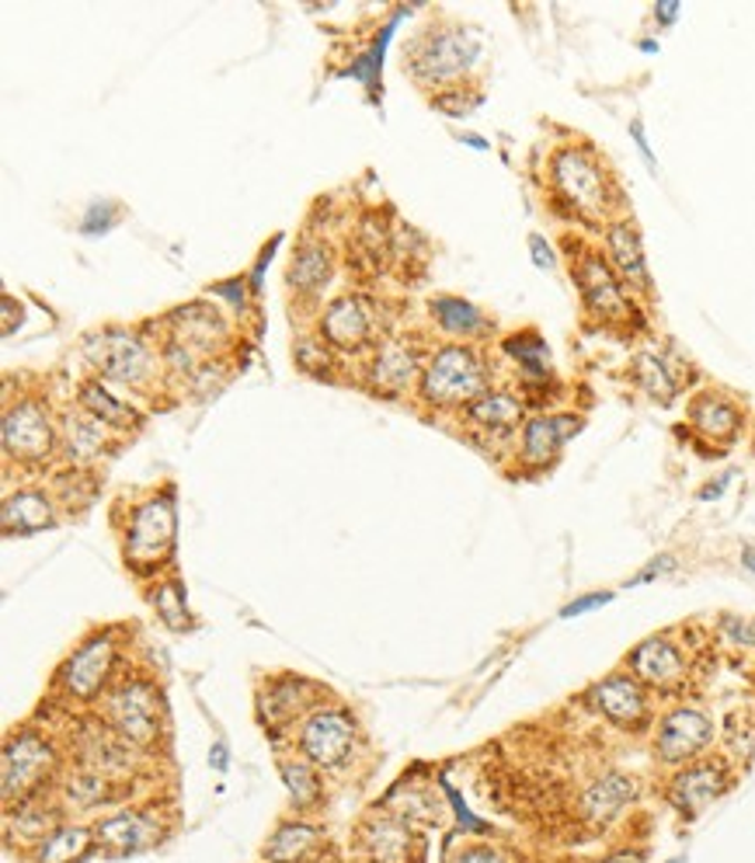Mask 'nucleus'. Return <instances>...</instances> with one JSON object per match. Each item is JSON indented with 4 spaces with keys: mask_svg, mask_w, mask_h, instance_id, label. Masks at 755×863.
<instances>
[{
    "mask_svg": "<svg viewBox=\"0 0 755 863\" xmlns=\"http://www.w3.org/2000/svg\"><path fill=\"white\" fill-rule=\"evenodd\" d=\"M91 376L126 390L129 397L147 400L168 387L165 363H160L157 338L143 328H126V324H108V328L88 331L80 341Z\"/></svg>",
    "mask_w": 755,
    "mask_h": 863,
    "instance_id": "obj_1",
    "label": "nucleus"
},
{
    "mask_svg": "<svg viewBox=\"0 0 755 863\" xmlns=\"http://www.w3.org/2000/svg\"><path fill=\"white\" fill-rule=\"evenodd\" d=\"M491 390V359L480 345L439 341L428 348L415 400L428 415H460L470 400Z\"/></svg>",
    "mask_w": 755,
    "mask_h": 863,
    "instance_id": "obj_2",
    "label": "nucleus"
},
{
    "mask_svg": "<svg viewBox=\"0 0 755 863\" xmlns=\"http://www.w3.org/2000/svg\"><path fill=\"white\" fill-rule=\"evenodd\" d=\"M0 439H4V460L18 467H42L60 453V411L49 404V394L39 390H11L4 397V418H0Z\"/></svg>",
    "mask_w": 755,
    "mask_h": 863,
    "instance_id": "obj_3",
    "label": "nucleus"
},
{
    "mask_svg": "<svg viewBox=\"0 0 755 863\" xmlns=\"http://www.w3.org/2000/svg\"><path fill=\"white\" fill-rule=\"evenodd\" d=\"M477 57H480V42L467 24H439V29H428L408 49L404 70H408L421 88H436V95H439L449 88H464L460 80L477 63Z\"/></svg>",
    "mask_w": 755,
    "mask_h": 863,
    "instance_id": "obj_4",
    "label": "nucleus"
},
{
    "mask_svg": "<svg viewBox=\"0 0 755 863\" xmlns=\"http://www.w3.org/2000/svg\"><path fill=\"white\" fill-rule=\"evenodd\" d=\"M314 335L338 356H369L390 331L384 307L366 292H341L314 314Z\"/></svg>",
    "mask_w": 755,
    "mask_h": 863,
    "instance_id": "obj_5",
    "label": "nucleus"
},
{
    "mask_svg": "<svg viewBox=\"0 0 755 863\" xmlns=\"http://www.w3.org/2000/svg\"><path fill=\"white\" fill-rule=\"evenodd\" d=\"M550 185L557 199L588 224L613 220V185L596 153L585 147H560L550 157Z\"/></svg>",
    "mask_w": 755,
    "mask_h": 863,
    "instance_id": "obj_6",
    "label": "nucleus"
},
{
    "mask_svg": "<svg viewBox=\"0 0 755 863\" xmlns=\"http://www.w3.org/2000/svg\"><path fill=\"white\" fill-rule=\"evenodd\" d=\"M175 533H178V508H175L171 488L150 492L143 502L129 508V519L122 529L126 564L140 575L157 572L175 554Z\"/></svg>",
    "mask_w": 755,
    "mask_h": 863,
    "instance_id": "obj_7",
    "label": "nucleus"
},
{
    "mask_svg": "<svg viewBox=\"0 0 755 863\" xmlns=\"http://www.w3.org/2000/svg\"><path fill=\"white\" fill-rule=\"evenodd\" d=\"M122 662V641L116 631H95L80 641L57 672V690L67 704H95L108 696Z\"/></svg>",
    "mask_w": 755,
    "mask_h": 863,
    "instance_id": "obj_8",
    "label": "nucleus"
},
{
    "mask_svg": "<svg viewBox=\"0 0 755 863\" xmlns=\"http://www.w3.org/2000/svg\"><path fill=\"white\" fill-rule=\"evenodd\" d=\"M101 717L137 748H153L165 732V704H160L157 686L143 676H126L108 690Z\"/></svg>",
    "mask_w": 755,
    "mask_h": 863,
    "instance_id": "obj_9",
    "label": "nucleus"
},
{
    "mask_svg": "<svg viewBox=\"0 0 755 863\" xmlns=\"http://www.w3.org/2000/svg\"><path fill=\"white\" fill-rule=\"evenodd\" d=\"M160 338H168L181 348H188L202 363H227V353L234 348V324L223 314L220 304L192 300L181 304L171 314L157 320Z\"/></svg>",
    "mask_w": 755,
    "mask_h": 863,
    "instance_id": "obj_10",
    "label": "nucleus"
},
{
    "mask_svg": "<svg viewBox=\"0 0 755 863\" xmlns=\"http://www.w3.org/2000/svg\"><path fill=\"white\" fill-rule=\"evenodd\" d=\"M425 356H428V348L418 338L387 335L362 359V387L372 397H384V400H397L404 394H415Z\"/></svg>",
    "mask_w": 755,
    "mask_h": 863,
    "instance_id": "obj_11",
    "label": "nucleus"
},
{
    "mask_svg": "<svg viewBox=\"0 0 755 863\" xmlns=\"http://www.w3.org/2000/svg\"><path fill=\"white\" fill-rule=\"evenodd\" d=\"M57 770V745L46 738L39 727H21L4 742V760H0V776H4V804L24 801L36 794Z\"/></svg>",
    "mask_w": 755,
    "mask_h": 863,
    "instance_id": "obj_12",
    "label": "nucleus"
},
{
    "mask_svg": "<svg viewBox=\"0 0 755 863\" xmlns=\"http://www.w3.org/2000/svg\"><path fill=\"white\" fill-rule=\"evenodd\" d=\"M356 738H359V727L352 714L341 707H317L314 714L304 717L296 745H300L304 760L314 763L317 770H338L352 760Z\"/></svg>",
    "mask_w": 755,
    "mask_h": 863,
    "instance_id": "obj_13",
    "label": "nucleus"
},
{
    "mask_svg": "<svg viewBox=\"0 0 755 863\" xmlns=\"http://www.w3.org/2000/svg\"><path fill=\"white\" fill-rule=\"evenodd\" d=\"M575 282L582 292V304L592 317H599L603 324H619L634 314V304L627 296V286L613 272V265L603 251L582 248L575 258Z\"/></svg>",
    "mask_w": 755,
    "mask_h": 863,
    "instance_id": "obj_14",
    "label": "nucleus"
},
{
    "mask_svg": "<svg viewBox=\"0 0 755 863\" xmlns=\"http://www.w3.org/2000/svg\"><path fill=\"white\" fill-rule=\"evenodd\" d=\"M335 272H338V258L331 240L320 234H304L286 265V289L292 296V304H317L335 282Z\"/></svg>",
    "mask_w": 755,
    "mask_h": 863,
    "instance_id": "obj_15",
    "label": "nucleus"
},
{
    "mask_svg": "<svg viewBox=\"0 0 755 863\" xmlns=\"http://www.w3.org/2000/svg\"><path fill=\"white\" fill-rule=\"evenodd\" d=\"M73 404L80 411H88L91 418H98L108 432H116L119 439L132 436L147 425V411L140 408L137 397H129L126 390L98 380V376H85L73 390Z\"/></svg>",
    "mask_w": 755,
    "mask_h": 863,
    "instance_id": "obj_16",
    "label": "nucleus"
},
{
    "mask_svg": "<svg viewBox=\"0 0 755 863\" xmlns=\"http://www.w3.org/2000/svg\"><path fill=\"white\" fill-rule=\"evenodd\" d=\"M456 418L464 421L470 436H477L484 443L508 439L511 432H519L526 425V397H519L516 390H505V387H491L477 400H470Z\"/></svg>",
    "mask_w": 755,
    "mask_h": 863,
    "instance_id": "obj_17",
    "label": "nucleus"
},
{
    "mask_svg": "<svg viewBox=\"0 0 755 863\" xmlns=\"http://www.w3.org/2000/svg\"><path fill=\"white\" fill-rule=\"evenodd\" d=\"M122 439L116 432H108L98 418L80 411L77 404L60 411V453L73 467H91L101 456H108Z\"/></svg>",
    "mask_w": 755,
    "mask_h": 863,
    "instance_id": "obj_18",
    "label": "nucleus"
},
{
    "mask_svg": "<svg viewBox=\"0 0 755 863\" xmlns=\"http://www.w3.org/2000/svg\"><path fill=\"white\" fill-rule=\"evenodd\" d=\"M582 415H572V411H564V415H533V418H526V425L519 428V460L526 464V467H550L557 456H560V449H564V443H568L572 436H578L582 432Z\"/></svg>",
    "mask_w": 755,
    "mask_h": 863,
    "instance_id": "obj_19",
    "label": "nucleus"
},
{
    "mask_svg": "<svg viewBox=\"0 0 755 863\" xmlns=\"http://www.w3.org/2000/svg\"><path fill=\"white\" fill-rule=\"evenodd\" d=\"M714 738V724L704 711L696 707H679L672 711L662 727H658V738H655V752L662 763H686L699 748H707V742Z\"/></svg>",
    "mask_w": 755,
    "mask_h": 863,
    "instance_id": "obj_20",
    "label": "nucleus"
},
{
    "mask_svg": "<svg viewBox=\"0 0 755 863\" xmlns=\"http://www.w3.org/2000/svg\"><path fill=\"white\" fill-rule=\"evenodd\" d=\"M606 258L627 289L652 292V268L644 258V240L630 216H613L606 224Z\"/></svg>",
    "mask_w": 755,
    "mask_h": 863,
    "instance_id": "obj_21",
    "label": "nucleus"
},
{
    "mask_svg": "<svg viewBox=\"0 0 755 863\" xmlns=\"http://www.w3.org/2000/svg\"><path fill=\"white\" fill-rule=\"evenodd\" d=\"M428 317H431V324H436V331L446 335V341L480 345L484 338L495 331V320L488 314H484L477 304L464 300V296H453V292L431 296V300H428Z\"/></svg>",
    "mask_w": 755,
    "mask_h": 863,
    "instance_id": "obj_22",
    "label": "nucleus"
},
{
    "mask_svg": "<svg viewBox=\"0 0 755 863\" xmlns=\"http://www.w3.org/2000/svg\"><path fill=\"white\" fill-rule=\"evenodd\" d=\"M0 523H4L8 536H32L57 523V498H52L39 484H24L18 492L4 495V508H0Z\"/></svg>",
    "mask_w": 755,
    "mask_h": 863,
    "instance_id": "obj_23",
    "label": "nucleus"
},
{
    "mask_svg": "<svg viewBox=\"0 0 755 863\" xmlns=\"http://www.w3.org/2000/svg\"><path fill=\"white\" fill-rule=\"evenodd\" d=\"M80 748V763L85 770H98L105 776H116V773H129L132 760H137V745H129L119 732H112L105 721L91 724L88 735L77 742Z\"/></svg>",
    "mask_w": 755,
    "mask_h": 863,
    "instance_id": "obj_24",
    "label": "nucleus"
},
{
    "mask_svg": "<svg viewBox=\"0 0 755 863\" xmlns=\"http://www.w3.org/2000/svg\"><path fill=\"white\" fill-rule=\"evenodd\" d=\"M689 425L711 443H732L745 425V415L732 397L704 390L689 400Z\"/></svg>",
    "mask_w": 755,
    "mask_h": 863,
    "instance_id": "obj_25",
    "label": "nucleus"
},
{
    "mask_svg": "<svg viewBox=\"0 0 755 863\" xmlns=\"http://www.w3.org/2000/svg\"><path fill=\"white\" fill-rule=\"evenodd\" d=\"M727 787V776L721 763H693L689 770H683L676 780H672V804L679 807L683 815H699L707 804H714Z\"/></svg>",
    "mask_w": 755,
    "mask_h": 863,
    "instance_id": "obj_26",
    "label": "nucleus"
},
{
    "mask_svg": "<svg viewBox=\"0 0 755 863\" xmlns=\"http://www.w3.org/2000/svg\"><path fill=\"white\" fill-rule=\"evenodd\" d=\"M588 696H592V704H596V711L619 727H640V721L647 714V696H644L640 683L630 676H609Z\"/></svg>",
    "mask_w": 755,
    "mask_h": 863,
    "instance_id": "obj_27",
    "label": "nucleus"
},
{
    "mask_svg": "<svg viewBox=\"0 0 755 863\" xmlns=\"http://www.w3.org/2000/svg\"><path fill=\"white\" fill-rule=\"evenodd\" d=\"M634 676L647 686H672L686 676L683 652L668 637H647L640 647H634L630 655Z\"/></svg>",
    "mask_w": 755,
    "mask_h": 863,
    "instance_id": "obj_28",
    "label": "nucleus"
},
{
    "mask_svg": "<svg viewBox=\"0 0 755 863\" xmlns=\"http://www.w3.org/2000/svg\"><path fill=\"white\" fill-rule=\"evenodd\" d=\"M157 835H160L157 819L147 815V812H119L112 819L98 822V829H95V840L108 850H116V853L143 850L157 840Z\"/></svg>",
    "mask_w": 755,
    "mask_h": 863,
    "instance_id": "obj_29",
    "label": "nucleus"
},
{
    "mask_svg": "<svg viewBox=\"0 0 755 863\" xmlns=\"http://www.w3.org/2000/svg\"><path fill=\"white\" fill-rule=\"evenodd\" d=\"M362 846L372 863H411L415 832L397 819H372L362 829Z\"/></svg>",
    "mask_w": 755,
    "mask_h": 863,
    "instance_id": "obj_30",
    "label": "nucleus"
},
{
    "mask_svg": "<svg viewBox=\"0 0 755 863\" xmlns=\"http://www.w3.org/2000/svg\"><path fill=\"white\" fill-rule=\"evenodd\" d=\"M307 690L310 686L304 680H292V676L268 683V690L258 696V717L265 724V732H276V727L292 724L300 707L307 704V696H304Z\"/></svg>",
    "mask_w": 755,
    "mask_h": 863,
    "instance_id": "obj_31",
    "label": "nucleus"
},
{
    "mask_svg": "<svg viewBox=\"0 0 755 863\" xmlns=\"http://www.w3.org/2000/svg\"><path fill=\"white\" fill-rule=\"evenodd\" d=\"M637 797V787H634V780L630 776H624V773H609V776H603V780H596L588 791H585V797H582V812H585V819L588 822H609L613 815H619L624 807L630 804Z\"/></svg>",
    "mask_w": 755,
    "mask_h": 863,
    "instance_id": "obj_32",
    "label": "nucleus"
},
{
    "mask_svg": "<svg viewBox=\"0 0 755 863\" xmlns=\"http://www.w3.org/2000/svg\"><path fill=\"white\" fill-rule=\"evenodd\" d=\"M501 353L523 369L526 384L547 380V376H550V348H547V341L539 338L536 331H516V335H508V338L501 341Z\"/></svg>",
    "mask_w": 755,
    "mask_h": 863,
    "instance_id": "obj_33",
    "label": "nucleus"
},
{
    "mask_svg": "<svg viewBox=\"0 0 755 863\" xmlns=\"http://www.w3.org/2000/svg\"><path fill=\"white\" fill-rule=\"evenodd\" d=\"M634 380H637V387L647 397L658 400V404H672V400H676V394H679L676 373H672V366L658 353H640L634 359Z\"/></svg>",
    "mask_w": 755,
    "mask_h": 863,
    "instance_id": "obj_34",
    "label": "nucleus"
},
{
    "mask_svg": "<svg viewBox=\"0 0 755 863\" xmlns=\"http://www.w3.org/2000/svg\"><path fill=\"white\" fill-rule=\"evenodd\" d=\"M320 843V832L307 822H286L276 829L272 843L265 846V860L272 863H300Z\"/></svg>",
    "mask_w": 755,
    "mask_h": 863,
    "instance_id": "obj_35",
    "label": "nucleus"
},
{
    "mask_svg": "<svg viewBox=\"0 0 755 863\" xmlns=\"http://www.w3.org/2000/svg\"><path fill=\"white\" fill-rule=\"evenodd\" d=\"M91 850V832L80 825L52 829L36 850V863H77Z\"/></svg>",
    "mask_w": 755,
    "mask_h": 863,
    "instance_id": "obj_36",
    "label": "nucleus"
},
{
    "mask_svg": "<svg viewBox=\"0 0 755 863\" xmlns=\"http://www.w3.org/2000/svg\"><path fill=\"white\" fill-rule=\"evenodd\" d=\"M63 797L73 807H98L116 797V776H105L98 770H80L63 780Z\"/></svg>",
    "mask_w": 755,
    "mask_h": 863,
    "instance_id": "obj_37",
    "label": "nucleus"
},
{
    "mask_svg": "<svg viewBox=\"0 0 755 863\" xmlns=\"http://www.w3.org/2000/svg\"><path fill=\"white\" fill-rule=\"evenodd\" d=\"M282 770V780H286V791L292 794L296 807H304V812H310V807H317L324 787H320V773L314 763H307L304 755L300 760H282L279 763Z\"/></svg>",
    "mask_w": 755,
    "mask_h": 863,
    "instance_id": "obj_38",
    "label": "nucleus"
},
{
    "mask_svg": "<svg viewBox=\"0 0 755 863\" xmlns=\"http://www.w3.org/2000/svg\"><path fill=\"white\" fill-rule=\"evenodd\" d=\"M292 359H296V366H300L304 373H310V376H317V380H335V359H338V353H331L328 345H324L314 331H307V335H300L292 341Z\"/></svg>",
    "mask_w": 755,
    "mask_h": 863,
    "instance_id": "obj_39",
    "label": "nucleus"
},
{
    "mask_svg": "<svg viewBox=\"0 0 755 863\" xmlns=\"http://www.w3.org/2000/svg\"><path fill=\"white\" fill-rule=\"evenodd\" d=\"M153 609L160 613V619L171 627V631H185L188 627V603H185V592L178 582H160L153 592Z\"/></svg>",
    "mask_w": 755,
    "mask_h": 863,
    "instance_id": "obj_40",
    "label": "nucleus"
},
{
    "mask_svg": "<svg viewBox=\"0 0 755 863\" xmlns=\"http://www.w3.org/2000/svg\"><path fill=\"white\" fill-rule=\"evenodd\" d=\"M431 105H436L443 116L460 119V116H470L474 108L480 105V95H477V91H470V88L464 85V88H449V91L431 95Z\"/></svg>",
    "mask_w": 755,
    "mask_h": 863,
    "instance_id": "obj_41",
    "label": "nucleus"
},
{
    "mask_svg": "<svg viewBox=\"0 0 755 863\" xmlns=\"http://www.w3.org/2000/svg\"><path fill=\"white\" fill-rule=\"evenodd\" d=\"M18 832L29 835V840H46L52 829L42 807H18Z\"/></svg>",
    "mask_w": 755,
    "mask_h": 863,
    "instance_id": "obj_42",
    "label": "nucleus"
},
{
    "mask_svg": "<svg viewBox=\"0 0 755 863\" xmlns=\"http://www.w3.org/2000/svg\"><path fill=\"white\" fill-rule=\"evenodd\" d=\"M439 784H443V791H446V797L453 801V807H456V819H460V825L467 829V832H488V825H484L474 812H470V807L464 804V797L460 794H456V787L449 784V780H439Z\"/></svg>",
    "mask_w": 755,
    "mask_h": 863,
    "instance_id": "obj_43",
    "label": "nucleus"
},
{
    "mask_svg": "<svg viewBox=\"0 0 755 863\" xmlns=\"http://www.w3.org/2000/svg\"><path fill=\"white\" fill-rule=\"evenodd\" d=\"M529 251H533V265L539 268V272H550V268L557 265V258H554V248L547 245V237L529 234Z\"/></svg>",
    "mask_w": 755,
    "mask_h": 863,
    "instance_id": "obj_44",
    "label": "nucleus"
},
{
    "mask_svg": "<svg viewBox=\"0 0 755 863\" xmlns=\"http://www.w3.org/2000/svg\"><path fill=\"white\" fill-rule=\"evenodd\" d=\"M613 596L609 592H592V596H582V599H575V603H568L560 609V616L564 619H572V616H582V613H588V609H599V606H606Z\"/></svg>",
    "mask_w": 755,
    "mask_h": 863,
    "instance_id": "obj_45",
    "label": "nucleus"
},
{
    "mask_svg": "<svg viewBox=\"0 0 755 863\" xmlns=\"http://www.w3.org/2000/svg\"><path fill=\"white\" fill-rule=\"evenodd\" d=\"M453 863H505V856H501V853H495V850H488V846H477V850L460 853Z\"/></svg>",
    "mask_w": 755,
    "mask_h": 863,
    "instance_id": "obj_46",
    "label": "nucleus"
},
{
    "mask_svg": "<svg viewBox=\"0 0 755 863\" xmlns=\"http://www.w3.org/2000/svg\"><path fill=\"white\" fill-rule=\"evenodd\" d=\"M672 564H676V561H672V557H658V561H652V564H647V568L630 582V585H640V582H652V578H658L662 572H672Z\"/></svg>",
    "mask_w": 755,
    "mask_h": 863,
    "instance_id": "obj_47",
    "label": "nucleus"
},
{
    "mask_svg": "<svg viewBox=\"0 0 755 863\" xmlns=\"http://www.w3.org/2000/svg\"><path fill=\"white\" fill-rule=\"evenodd\" d=\"M237 289H245V279H230L227 286H216V289H209V292H216V296H234ZM248 307H245V296H240V304L234 300V314H245Z\"/></svg>",
    "mask_w": 755,
    "mask_h": 863,
    "instance_id": "obj_48",
    "label": "nucleus"
},
{
    "mask_svg": "<svg viewBox=\"0 0 755 863\" xmlns=\"http://www.w3.org/2000/svg\"><path fill=\"white\" fill-rule=\"evenodd\" d=\"M732 484V474H721L717 480H711L704 492H699V502H714V498H721L724 495V488Z\"/></svg>",
    "mask_w": 755,
    "mask_h": 863,
    "instance_id": "obj_49",
    "label": "nucleus"
},
{
    "mask_svg": "<svg viewBox=\"0 0 755 863\" xmlns=\"http://www.w3.org/2000/svg\"><path fill=\"white\" fill-rule=\"evenodd\" d=\"M630 137H634V143L640 147V153H644V160H647V165H652L655 168V153H652V147H647V137H644V126L634 119L630 122Z\"/></svg>",
    "mask_w": 755,
    "mask_h": 863,
    "instance_id": "obj_50",
    "label": "nucleus"
},
{
    "mask_svg": "<svg viewBox=\"0 0 755 863\" xmlns=\"http://www.w3.org/2000/svg\"><path fill=\"white\" fill-rule=\"evenodd\" d=\"M676 14H679L676 0H668V4H658V8H655V18H658L662 24H672V21H676Z\"/></svg>",
    "mask_w": 755,
    "mask_h": 863,
    "instance_id": "obj_51",
    "label": "nucleus"
},
{
    "mask_svg": "<svg viewBox=\"0 0 755 863\" xmlns=\"http://www.w3.org/2000/svg\"><path fill=\"white\" fill-rule=\"evenodd\" d=\"M209 763H212L216 770H220V773L227 770V745H223V742H220V745H216V748H212V755H209Z\"/></svg>",
    "mask_w": 755,
    "mask_h": 863,
    "instance_id": "obj_52",
    "label": "nucleus"
},
{
    "mask_svg": "<svg viewBox=\"0 0 755 863\" xmlns=\"http://www.w3.org/2000/svg\"><path fill=\"white\" fill-rule=\"evenodd\" d=\"M742 564H745L748 572H755V547H745V550H742Z\"/></svg>",
    "mask_w": 755,
    "mask_h": 863,
    "instance_id": "obj_53",
    "label": "nucleus"
},
{
    "mask_svg": "<svg viewBox=\"0 0 755 863\" xmlns=\"http://www.w3.org/2000/svg\"><path fill=\"white\" fill-rule=\"evenodd\" d=\"M464 143H470V147H477V150H488V143H484L480 137H474V132H467V137H464Z\"/></svg>",
    "mask_w": 755,
    "mask_h": 863,
    "instance_id": "obj_54",
    "label": "nucleus"
},
{
    "mask_svg": "<svg viewBox=\"0 0 755 863\" xmlns=\"http://www.w3.org/2000/svg\"><path fill=\"white\" fill-rule=\"evenodd\" d=\"M640 49H644V52H655L658 42H655V39H640Z\"/></svg>",
    "mask_w": 755,
    "mask_h": 863,
    "instance_id": "obj_55",
    "label": "nucleus"
},
{
    "mask_svg": "<svg viewBox=\"0 0 755 863\" xmlns=\"http://www.w3.org/2000/svg\"><path fill=\"white\" fill-rule=\"evenodd\" d=\"M672 863H683V860H672Z\"/></svg>",
    "mask_w": 755,
    "mask_h": 863,
    "instance_id": "obj_56",
    "label": "nucleus"
}]
</instances>
